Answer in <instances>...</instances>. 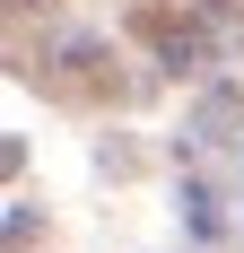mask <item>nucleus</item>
Here are the masks:
<instances>
[{
    "label": "nucleus",
    "mask_w": 244,
    "mask_h": 253,
    "mask_svg": "<svg viewBox=\"0 0 244 253\" xmlns=\"http://www.w3.org/2000/svg\"><path fill=\"white\" fill-rule=\"evenodd\" d=\"M183 210H192V236H218V201H209L201 183H192V192H183Z\"/></svg>",
    "instance_id": "1"
}]
</instances>
